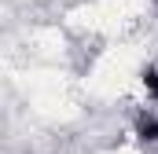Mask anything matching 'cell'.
<instances>
[{"label":"cell","mask_w":158,"mask_h":154,"mask_svg":"<svg viewBox=\"0 0 158 154\" xmlns=\"http://www.w3.org/2000/svg\"><path fill=\"white\" fill-rule=\"evenodd\" d=\"M140 81H143V92L158 103V66H143L140 70Z\"/></svg>","instance_id":"7a4b0ae2"},{"label":"cell","mask_w":158,"mask_h":154,"mask_svg":"<svg viewBox=\"0 0 158 154\" xmlns=\"http://www.w3.org/2000/svg\"><path fill=\"white\" fill-rule=\"evenodd\" d=\"M136 140L140 143H158V117L155 114H140L136 117Z\"/></svg>","instance_id":"6da1fadb"}]
</instances>
